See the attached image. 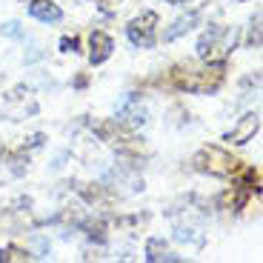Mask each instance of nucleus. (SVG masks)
I'll return each mask as SVG.
<instances>
[{"label":"nucleus","mask_w":263,"mask_h":263,"mask_svg":"<svg viewBox=\"0 0 263 263\" xmlns=\"http://www.w3.org/2000/svg\"><path fill=\"white\" fill-rule=\"evenodd\" d=\"M226 66L220 60H209V66L203 69H192V66H180L172 72V80L178 89H186V92H215L217 86L223 83Z\"/></svg>","instance_id":"1"},{"label":"nucleus","mask_w":263,"mask_h":263,"mask_svg":"<svg viewBox=\"0 0 263 263\" xmlns=\"http://www.w3.org/2000/svg\"><path fill=\"white\" fill-rule=\"evenodd\" d=\"M235 43H237V29L212 26L197 40V58L200 60H220L235 49Z\"/></svg>","instance_id":"2"},{"label":"nucleus","mask_w":263,"mask_h":263,"mask_svg":"<svg viewBox=\"0 0 263 263\" xmlns=\"http://www.w3.org/2000/svg\"><path fill=\"white\" fill-rule=\"evenodd\" d=\"M195 166L200 172L215 175V178H229V175L237 172V160L226 149H220V146H203L195 155Z\"/></svg>","instance_id":"3"},{"label":"nucleus","mask_w":263,"mask_h":263,"mask_svg":"<svg viewBox=\"0 0 263 263\" xmlns=\"http://www.w3.org/2000/svg\"><path fill=\"white\" fill-rule=\"evenodd\" d=\"M126 34H129V40L135 43V46H140V49L155 46V34H158V14H155V12H143L140 17H135L129 23Z\"/></svg>","instance_id":"4"},{"label":"nucleus","mask_w":263,"mask_h":263,"mask_svg":"<svg viewBox=\"0 0 263 263\" xmlns=\"http://www.w3.org/2000/svg\"><path fill=\"white\" fill-rule=\"evenodd\" d=\"M257 129H260V115L249 112V115H243V118L237 120V126L229 132V135H226V140H229V143H237V146L249 143V140L257 135Z\"/></svg>","instance_id":"5"},{"label":"nucleus","mask_w":263,"mask_h":263,"mask_svg":"<svg viewBox=\"0 0 263 263\" xmlns=\"http://www.w3.org/2000/svg\"><path fill=\"white\" fill-rule=\"evenodd\" d=\"M89 46H92V52H89V63L92 66H100L109 54H112V49H115V43H112V37L106 32H92V37H89Z\"/></svg>","instance_id":"6"},{"label":"nucleus","mask_w":263,"mask_h":263,"mask_svg":"<svg viewBox=\"0 0 263 263\" xmlns=\"http://www.w3.org/2000/svg\"><path fill=\"white\" fill-rule=\"evenodd\" d=\"M29 14L34 20H40V23H58V20H63V9L58 3H52V0H34L32 6H29Z\"/></svg>","instance_id":"7"},{"label":"nucleus","mask_w":263,"mask_h":263,"mask_svg":"<svg viewBox=\"0 0 263 263\" xmlns=\"http://www.w3.org/2000/svg\"><path fill=\"white\" fill-rule=\"evenodd\" d=\"M200 23V12H189V14H183V17H178L175 23H172L169 29L163 32V40H178L180 34H186V32H192V29Z\"/></svg>","instance_id":"8"},{"label":"nucleus","mask_w":263,"mask_h":263,"mask_svg":"<svg viewBox=\"0 0 263 263\" xmlns=\"http://www.w3.org/2000/svg\"><path fill=\"white\" fill-rule=\"evenodd\" d=\"M146 260H178V255H172L169 246L160 240V237H152L149 243H146Z\"/></svg>","instance_id":"9"},{"label":"nucleus","mask_w":263,"mask_h":263,"mask_svg":"<svg viewBox=\"0 0 263 263\" xmlns=\"http://www.w3.org/2000/svg\"><path fill=\"white\" fill-rule=\"evenodd\" d=\"M246 200H249V189H243V186H232V189L220 197V203H223L226 209H243Z\"/></svg>","instance_id":"10"},{"label":"nucleus","mask_w":263,"mask_h":263,"mask_svg":"<svg viewBox=\"0 0 263 263\" xmlns=\"http://www.w3.org/2000/svg\"><path fill=\"white\" fill-rule=\"evenodd\" d=\"M29 260V252L17 249V246H6L0 252V263H26Z\"/></svg>","instance_id":"11"},{"label":"nucleus","mask_w":263,"mask_h":263,"mask_svg":"<svg viewBox=\"0 0 263 263\" xmlns=\"http://www.w3.org/2000/svg\"><path fill=\"white\" fill-rule=\"evenodd\" d=\"M257 180H260V172L252 169V166H246L243 175H240V180H237V186H243V189H257Z\"/></svg>","instance_id":"12"},{"label":"nucleus","mask_w":263,"mask_h":263,"mask_svg":"<svg viewBox=\"0 0 263 263\" xmlns=\"http://www.w3.org/2000/svg\"><path fill=\"white\" fill-rule=\"evenodd\" d=\"M0 34H3V37H20V34H23V29H20L17 20H6V23L0 26Z\"/></svg>","instance_id":"13"},{"label":"nucleus","mask_w":263,"mask_h":263,"mask_svg":"<svg viewBox=\"0 0 263 263\" xmlns=\"http://www.w3.org/2000/svg\"><path fill=\"white\" fill-rule=\"evenodd\" d=\"M252 46H260V14H255V20H252Z\"/></svg>","instance_id":"14"},{"label":"nucleus","mask_w":263,"mask_h":263,"mask_svg":"<svg viewBox=\"0 0 263 263\" xmlns=\"http://www.w3.org/2000/svg\"><path fill=\"white\" fill-rule=\"evenodd\" d=\"M78 37H63L60 40V49H63V52H78Z\"/></svg>","instance_id":"15"},{"label":"nucleus","mask_w":263,"mask_h":263,"mask_svg":"<svg viewBox=\"0 0 263 263\" xmlns=\"http://www.w3.org/2000/svg\"><path fill=\"white\" fill-rule=\"evenodd\" d=\"M166 3H172V6H180V3H189V0H166Z\"/></svg>","instance_id":"16"}]
</instances>
